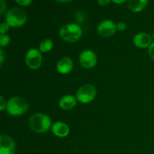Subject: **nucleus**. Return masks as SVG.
Returning <instances> with one entry per match:
<instances>
[{
    "label": "nucleus",
    "mask_w": 154,
    "mask_h": 154,
    "mask_svg": "<svg viewBox=\"0 0 154 154\" xmlns=\"http://www.w3.org/2000/svg\"><path fill=\"white\" fill-rule=\"evenodd\" d=\"M29 127L36 133H45L51 126V118L43 113H35L30 117L29 120Z\"/></svg>",
    "instance_id": "1"
},
{
    "label": "nucleus",
    "mask_w": 154,
    "mask_h": 154,
    "mask_svg": "<svg viewBox=\"0 0 154 154\" xmlns=\"http://www.w3.org/2000/svg\"><path fill=\"white\" fill-rule=\"evenodd\" d=\"M29 109L28 102L20 96H14L8 101L6 111L11 116H20Z\"/></svg>",
    "instance_id": "2"
},
{
    "label": "nucleus",
    "mask_w": 154,
    "mask_h": 154,
    "mask_svg": "<svg viewBox=\"0 0 154 154\" xmlns=\"http://www.w3.org/2000/svg\"><path fill=\"white\" fill-rule=\"evenodd\" d=\"M27 20V14L23 9L15 7L10 9L5 16V22L11 27H20L26 23Z\"/></svg>",
    "instance_id": "3"
},
{
    "label": "nucleus",
    "mask_w": 154,
    "mask_h": 154,
    "mask_svg": "<svg viewBox=\"0 0 154 154\" xmlns=\"http://www.w3.org/2000/svg\"><path fill=\"white\" fill-rule=\"evenodd\" d=\"M82 35V29L78 24L69 23L63 26L60 30V36L68 42H75Z\"/></svg>",
    "instance_id": "4"
},
{
    "label": "nucleus",
    "mask_w": 154,
    "mask_h": 154,
    "mask_svg": "<svg viewBox=\"0 0 154 154\" xmlns=\"http://www.w3.org/2000/svg\"><path fill=\"white\" fill-rule=\"evenodd\" d=\"M96 89L92 84H84L81 86L76 93V98L81 103L88 104L95 99Z\"/></svg>",
    "instance_id": "5"
},
{
    "label": "nucleus",
    "mask_w": 154,
    "mask_h": 154,
    "mask_svg": "<svg viewBox=\"0 0 154 154\" xmlns=\"http://www.w3.org/2000/svg\"><path fill=\"white\" fill-rule=\"evenodd\" d=\"M25 61L29 68L38 69L42 63V52L36 48H31L26 54Z\"/></svg>",
    "instance_id": "6"
},
{
    "label": "nucleus",
    "mask_w": 154,
    "mask_h": 154,
    "mask_svg": "<svg viewBox=\"0 0 154 154\" xmlns=\"http://www.w3.org/2000/svg\"><path fill=\"white\" fill-rule=\"evenodd\" d=\"M97 30L99 34L102 37H110L117 31V23L111 20H105L99 23Z\"/></svg>",
    "instance_id": "7"
},
{
    "label": "nucleus",
    "mask_w": 154,
    "mask_h": 154,
    "mask_svg": "<svg viewBox=\"0 0 154 154\" xmlns=\"http://www.w3.org/2000/svg\"><path fill=\"white\" fill-rule=\"evenodd\" d=\"M79 61L81 66L86 69H92L97 63L96 54L90 50L82 51L79 56Z\"/></svg>",
    "instance_id": "8"
},
{
    "label": "nucleus",
    "mask_w": 154,
    "mask_h": 154,
    "mask_svg": "<svg viewBox=\"0 0 154 154\" xmlns=\"http://www.w3.org/2000/svg\"><path fill=\"white\" fill-rule=\"evenodd\" d=\"M16 150L14 141L8 135L0 136V154H14Z\"/></svg>",
    "instance_id": "9"
},
{
    "label": "nucleus",
    "mask_w": 154,
    "mask_h": 154,
    "mask_svg": "<svg viewBox=\"0 0 154 154\" xmlns=\"http://www.w3.org/2000/svg\"><path fill=\"white\" fill-rule=\"evenodd\" d=\"M153 43L152 37L146 32H139L133 37V44L138 48H147Z\"/></svg>",
    "instance_id": "10"
},
{
    "label": "nucleus",
    "mask_w": 154,
    "mask_h": 154,
    "mask_svg": "<svg viewBox=\"0 0 154 154\" xmlns=\"http://www.w3.org/2000/svg\"><path fill=\"white\" fill-rule=\"evenodd\" d=\"M52 132L57 137L65 138L68 136L70 132L69 126L63 122H56L51 126Z\"/></svg>",
    "instance_id": "11"
},
{
    "label": "nucleus",
    "mask_w": 154,
    "mask_h": 154,
    "mask_svg": "<svg viewBox=\"0 0 154 154\" xmlns=\"http://www.w3.org/2000/svg\"><path fill=\"white\" fill-rule=\"evenodd\" d=\"M73 69V61L70 57H65L60 59L57 65V69L60 74H69Z\"/></svg>",
    "instance_id": "12"
},
{
    "label": "nucleus",
    "mask_w": 154,
    "mask_h": 154,
    "mask_svg": "<svg viewBox=\"0 0 154 154\" xmlns=\"http://www.w3.org/2000/svg\"><path fill=\"white\" fill-rule=\"evenodd\" d=\"M77 100V98L72 95H65L60 99L59 105L63 110L69 111L76 105Z\"/></svg>",
    "instance_id": "13"
},
{
    "label": "nucleus",
    "mask_w": 154,
    "mask_h": 154,
    "mask_svg": "<svg viewBox=\"0 0 154 154\" xmlns=\"http://www.w3.org/2000/svg\"><path fill=\"white\" fill-rule=\"evenodd\" d=\"M147 3V0H130L128 2V6L133 12H140L146 7Z\"/></svg>",
    "instance_id": "14"
},
{
    "label": "nucleus",
    "mask_w": 154,
    "mask_h": 154,
    "mask_svg": "<svg viewBox=\"0 0 154 154\" xmlns=\"http://www.w3.org/2000/svg\"><path fill=\"white\" fill-rule=\"evenodd\" d=\"M54 47V42L52 40L49 38H45L40 42L39 45V51L41 52L46 53L51 51Z\"/></svg>",
    "instance_id": "15"
},
{
    "label": "nucleus",
    "mask_w": 154,
    "mask_h": 154,
    "mask_svg": "<svg viewBox=\"0 0 154 154\" xmlns=\"http://www.w3.org/2000/svg\"><path fill=\"white\" fill-rule=\"evenodd\" d=\"M11 42V38L7 34H0V46L4 47L8 45Z\"/></svg>",
    "instance_id": "16"
},
{
    "label": "nucleus",
    "mask_w": 154,
    "mask_h": 154,
    "mask_svg": "<svg viewBox=\"0 0 154 154\" xmlns=\"http://www.w3.org/2000/svg\"><path fill=\"white\" fill-rule=\"evenodd\" d=\"M10 26L9 24L7 22H4L1 24V26H0V34L3 35V34H6L8 31L10 29Z\"/></svg>",
    "instance_id": "17"
},
{
    "label": "nucleus",
    "mask_w": 154,
    "mask_h": 154,
    "mask_svg": "<svg viewBox=\"0 0 154 154\" xmlns=\"http://www.w3.org/2000/svg\"><path fill=\"white\" fill-rule=\"evenodd\" d=\"M15 2L21 6H28L31 4L32 2L31 0H16Z\"/></svg>",
    "instance_id": "18"
},
{
    "label": "nucleus",
    "mask_w": 154,
    "mask_h": 154,
    "mask_svg": "<svg viewBox=\"0 0 154 154\" xmlns=\"http://www.w3.org/2000/svg\"><path fill=\"white\" fill-rule=\"evenodd\" d=\"M7 8V3L4 0H0V14L2 15L5 12Z\"/></svg>",
    "instance_id": "19"
},
{
    "label": "nucleus",
    "mask_w": 154,
    "mask_h": 154,
    "mask_svg": "<svg viewBox=\"0 0 154 154\" xmlns=\"http://www.w3.org/2000/svg\"><path fill=\"white\" fill-rule=\"evenodd\" d=\"M127 28V25L124 22H119L117 23V31H124Z\"/></svg>",
    "instance_id": "20"
},
{
    "label": "nucleus",
    "mask_w": 154,
    "mask_h": 154,
    "mask_svg": "<svg viewBox=\"0 0 154 154\" xmlns=\"http://www.w3.org/2000/svg\"><path fill=\"white\" fill-rule=\"evenodd\" d=\"M6 107H7V103H6V101L5 100L4 97L2 96H0V110L2 111H4L5 109H6Z\"/></svg>",
    "instance_id": "21"
},
{
    "label": "nucleus",
    "mask_w": 154,
    "mask_h": 154,
    "mask_svg": "<svg viewBox=\"0 0 154 154\" xmlns=\"http://www.w3.org/2000/svg\"><path fill=\"white\" fill-rule=\"evenodd\" d=\"M148 54L150 58L154 61V42H153V43L148 48Z\"/></svg>",
    "instance_id": "22"
},
{
    "label": "nucleus",
    "mask_w": 154,
    "mask_h": 154,
    "mask_svg": "<svg viewBox=\"0 0 154 154\" xmlns=\"http://www.w3.org/2000/svg\"><path fill=\"white\" fill-rule=\"evenodd\" d=\"M77 17H79L78 19H77V20L80 23H82L83 20H84V15H83L82 13L81 12H77Z\"/></svg>",
    "instance_id": "23"
},
{
    "label": "nucleus",
    "mask_w": 154,
    "mask_h": 154,
    "mask_svg": "<svg viewBox=\"0 0 154 154\" xmlns=\"http://www.w3.org/2000/svg\"><path fill=\"white\" fill-rule=\"evenodd\" d=\"M5 60V57H4V53H3L2 50H0V65L1 66L3 65V63H4Z\"/></svg>",
    "instance_id": "24"
},
{
    "label": "nucleus",
    "mask_w": 154,
    "mask_h": 154,
    "mask_svg": "<svg viewBox=\"0 0 154 154\" xmlns=\"http://www.w3.org/2000/svg\"><path fill=\"white\" fill-rule=\"evenodd\" d=\"M109 0H99V1H98V3H99V5H101L104 6V5H106L107 4H108V3H110Z\"/></svg>",
    "instance_id": "25"
},
{
    "label": "nucleus",
    "mask_w": 154,
    "mask_h": 154,
    "mask_svg": "<svg viewBox=\"0 0 154 154\" xmlns=\"http://www.w3.org/2000/svg\"><path fill=\"white\" fill-rule=\"evenodd\" d=\"M114 3H118V4H121V3L125 2L124 0H122V1H113Z\"/></svg>",
    "instance_id": "26"
}]
</instances>
